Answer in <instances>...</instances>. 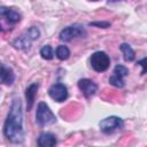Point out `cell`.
Wrapping results in <instances>:
<instances>
[{
  "label": "cell",
  "instance_id": "cell-10",
  "mask_svg": "<svg viewBox=\"0 0 147 147\" xmlns=\"http://www.w3.org/2000/svg\"><path fill=\"white\" fill-rule=\"evenodd\" d=\"M78 88L86 98H90V96L94 95L95 92L98 91V85L94 82H92L91 79L83 78V79L78 80Z\"/></svg>",
  "mask_w": 147,
  "mask_h": 147
},
{
  "label": "cell",
  "instance_id": "cell-15",
  "mask_svg": "<svg viewBox=\"0 0 147 147\" xmlns=\"http://www.w3.org/2000/svg\"><path fill=\"white\" fill-rule=\"evenodd\" d=\"M55 54H56V56H57L59 60L64 61V60H67L70 56V51H69V48L67 46L60 45V46H57V48L55 51Z\"/></svg>",
  "mask_w": 147,
  "mask_h": 147
},
{
  "label": "cell",
  "instance_id": "cell-5",
  "mask_svg": "<svg viewBox=\"0 0 147 147\" xmlns=\"http://www.w3.org/2000/svg\"><path fill=\"white\" fill-rule=\"evenodd\" d=\"M90 63L91 67L96 71V72H103L109 68L110 64V59L107 55V53L98 51L94 52L91 57H90Z\"/></svg>",
  "mask_w": 147,
  "mask_h": 147
},
{
  "label": "cell",
  "instance_id": "cell-4",
  "mask_svg": "<svg viewBox=\"0 0 147 147\" xmlns=\"http://www.w3.org/2000/svg\"><path fill=\"white\" fill-rule=\"evenodd\" d=\"M36 122L40 126H47L51 124H54L56 122V117L53 114V111L49 109L47 103L39 102L36 111Z\"/></svg>",
  "mask_w": 147,
  "mask_h": 147
},
{
  "label": "cell",
  "instance_id": "cell-16",
  "mask_svg": "<svg viewBox=\"0 0 147 147\" xmlns=\"http://www.w3.org/2000/svg\"><path fill=\"white\" fill-rule=\"evenodd\" d=\"M40 55H41V57L45 59V60H52L53 56H54L53 48H52L49 45L44 46V47L40 49Z\"/></svg>",
  "mask_w": 147,
  "mask_h": 147
},
{
  "label": "cell",
  "instance_id": "cell-7",
  "mask_svg": "<svg viewBox=\"0 0 147 147\" xmlns=\"http://www.w3.org/2000/svg\"><path fill=\"white\" fill-rule=\"evenodd\" d=\"M99 126L103 133L109 134V133H113L114 131L123 127V119L117 116H110V117L102 119L99 123Z\"/></svg>",
  "mask_w": 147,
  "mask_h": 147
},
{
  "label": "cell",
  "instance_id": "cell-12",
  "mask_svg": "<svg viewBox=\"0 0 147 147\" xmlns=\"http://www.w3.org/2000/svg\"><path fill=\"white\" fill-rule=\"evenodd\" d=\"M39 88V84L38 83H32L31 85H29L25 90V98H26V107L28 110H31L36 95H37V91Z\"/></svg>",
  "mask_w": 147,
  "mask_h": 147
},
{
  "label": "cell",
  "instance_id": "cell-3",
  "mask_svg": "<svg viewBox=\"0 0 147 147\" xmlns=\"http://www.w3.org/2000/svg\"><path fill=\"white\" fill-rule=\"evenodd\" d=\"M0 17H1V30H10L14 25H16L21 21V14L14 9L0 7Z\"/></svg>",
  "mask_w": 147,
  "mask_h": 147
},
{
  "label": "cell",
  "instance_id": "cell-14",
  "mask_svg": "<svg viewBox=\"0 0 147 147\" xmlns=\"http://www.w3.org/2000/svg\"><path fill=\"white\" fill-rule=\"evenodd\" d=\"M119 48H121V51L123 53V57H124L125 61H129L130 62V61H133L134 60L136 53H134V51L132 49V47L129 44H122L119 46Z\"/></svg>",
  "mask_w": 147,
  "mask_h": 147
},
{
  "label": "cell",
  "instance_id": "cell-6",
  "mask_svg": "<svg viewBox=\"0 0 147 147\" xmlns=\"http://www.w3.org/2000/svg\"><path fill=\"white\" fill-rule=\"evenodd\" d=\"M59 37L62 41H70L75 38H85L86 37V30L80 24H74V25L64 28L60 32Z\"/></svg>",
  "mask_w": 147,
  "mask_h": 147
},
{
  "label": "cell",
  "instance_id": "cell-9",
  "mask_svg": "<svg viewBox=\"0 0 147 147\" xmlns=\"http://www.w3.org/2000/svg\"><path fill=\"white\" fill-rule=\"evenodd\" d=\"M48 94L53 100H55L57 102H63L68 98V88L62 83H55L54 85H52L49 87Z\"/></svg>",
  "mask_w": 147,
  "mask_h": 147
},
{
  "label": "cell",
  "instance_id": "cell-1",
  "mask_svg": "<svg viewBox=\"0 0 147 147\" xmlns=\"http://www.w3.org/2000/svg\"><path fill=\"white\" fill-rule=\"evenodd\" d=\"M3 134L13 144H21L24 140L22 102L18 98H14L11 101L3 125Z\"/></svg>",
  "mask_w": 147,
  "mask_h": 147
},
{
  "label": "cell",
  "instance_id": "cell-13",
  "mask_svg": "<svg viewBox=\"0 0 147 147\" xmlns=\"http://www.w3.org/2000/svg\"><path fill=\"white\" fill-rule=\"evenodd\" d=\"M1 83L5 85H11L15 80V74L11 68L7 67L6 64H1V72H0Z\"/></svg>",
  "mask_w": 147,
  "mask_h": 147
},
{
  "label": "cell",
  "instance_id": "cell-17",
  "mask_svg": "<svg viewBox=\"0 0 147 147\" xmlns=\"http://www.w3.org/2000/svg\"><path fill=\"white\" fill-rule=\"evenodd\" d=\"M138 64L142 67V70H141V72H140V74H141V75L147 74V57H144L142 60L138 61Z\"/></svg>",
  "mask_w": 147,
  "mask_h": 147
},
{
  "label": "cell",
  "instance_id": "cell-8",
  "mask_svg": "<svg viewBox=\"0 0 147 147\" xmlns=\"http://www.w3.org/2000/svg\"><path fill=\"white\" fill-rule=\"evenodd\" d=\"M129 75L127 68H125L122 64H118L115 67L113 75L109 77V84L115 87H123L124 86V77Z\"/></svg>",
  "mask_w": 147,
  "mask_h": 147
},
{
  "label": "cell",
  "instance_id": "cell-2",
  "mask_svg": "<svg viewBox=\"0 0 147 147\" xmlns=\"http://www.w3.org/2000/svg\"><path fill=\"white\" fill-rule=\"evenodd\" d=\"M40 36V32L38 30V28L36 26H31L29 30L24 31L20 37H17L14 41H13V46L17 49H29L32 41L37 40Z\"/></svg>",
  "mask_w": 147,
  "mask_h": 147
},
{
  "label": "cell",
  "instance_id": "cell-11",
  "mask_svg": "<svg viewBox=\"0 0 147 147\" xmlns=\"http://www.w3.org/2000/svg\"><path fill=\"white\" fill-rule=\"evenodd\" d=\"M56 142H57L56 137L53 133H49V132L41 133L37 139L38 147H55Z\"/></svg>",
  "mask_w": 147,
  "mask_h": 147
},
{
  "label": "cell",
  "instance_id": "cell-18",
  "mask_svg": "<svg viewBox=\"0 0 147 147\" xmlns=\"http://www.w3.org/2000/svg\"><path fill=\"white\" fill-rule=\"evenodd\" d=\"M90 25H96V26H103V28H108L110 24L108 22H93V23H90Z\"/></svg>",
  "mask_w": 147,
  "mask_h": 147
}]
</instances>
